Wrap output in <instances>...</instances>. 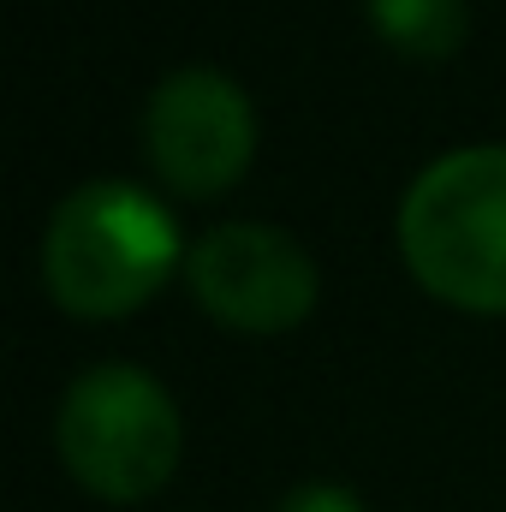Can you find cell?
Listing matches in <instances>:
<instances>
[{
    "mask_svg": "<svg viewBox=\"0 0 506 512\" xmlns=\"http://www.w3.org/2000/svg\"><path fill=\"white\" fill-rule=\"evenodd\" d=\"M54 453L96 501H149L167 489L185 453V417L173 393L137 364H96L66 387L54 411Z\"/></svg>",
    "mask_w": 506,
    "mask_h": 512,
    "instance_id": "cell-3",
    "label": "cell"
},
{
    "mask_svg": "<svg viewBox=\"0 0 506 512\" xmlns=\"http://www.w3.org/2000/svg\"><path fill=\"white\" fill-rule=\"evenodd\" d=\"M399 256L441 304L506 316V143L447 149L411 179Z\"/></svg>",
    "mask_w": 506,
    "mask_h": 512,
    "instance_id": "cell-2",
    "label": "cell"
},
{
    "mask_svg": "<svg viewBox=\"0 0 506 512\" xmlns=\"http://www.w3.org/2000/svg\"><path fill=\"white\" fill-rule=\"evenodd\" d=\"M143 155L179 197H221L251 173L256 108L221 66H173L143 102Z\"/></svg>",
    "mask_w": 506,
    "mask_h": 512,
    "instance_id": "cell-4",
    "label": "cell"
},
{
    "mask_svg": "<svg viewBox=\"0 0 506 512\" xmlns=\"http://www.w3.org/2000/svg\"><path fill=\"white\" fill-rule=\"evenodd\" d=\"M185 256L161 197L126 179H90L48 215L42 286L78 322H120L173 280Z\"/></svg>",
    "mask_w": 506,
    "mask_h": 512,
    "instance_id": "cell-1",
    "label": "cell"
},
{
    "mask_svg": "<svg viewBox=\"0 0 506 512\" xmlns=\"http://www.w3.org/2000/svg\"><path fill=\"white\" fill-rule=\"evenodd\" d=\"M370 30L405 60H453L471 42L465 0H364Z\"/></svg>",
    "mask_w": 506,
    "mask_h": 512,
    "instance_id": "cell-6",
    "label": "cell"
},
{
    "mask_svg": "<svg viewBox=\"0 0 506 512\" xmlns=\"http://www.w3.org/2000/svg\"><path fill=\"white\" fill-rule=\"evenodd\" d=\"M185 280H191V298L203 304V316H215L221 328H239V334L298 328L322 292L310 251L292 233L262 227V221L209 227L185 256Z\"/></svg>",
    "mask_w": 506,
    "mask_h": 512,
    "instance_id": "cell-5",
    "label": "cell"
},
{
    "mask_svg": "<svg viewBox=\"0 0 506 512\" xmlns=\"http://www.w3.org/2000/svg\"><path fill=\"white\" fill-rule=\"evenodd\" d=\"M274 512H364V501L346 483H298Z\"/></svg>",
    "mask_w": 506,
    "mask_h": 512,
    "instance_id": "cell-7",
    "label": "cell"
}]
</instances>
